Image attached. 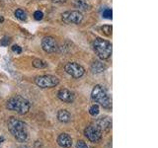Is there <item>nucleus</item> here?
<instances>
[{"label": "nucleus", "instance_id": "9", "mask_svg": "<svg viewBox=\"0 0 158 148\" xmlns=\"http://www.w3.org/2000/svg\"><path fill=\"white\" fill-rule=\"evenodd\" d=\"M42 47L46 52L52 53L56 52L58 49V44L57 42L56 41V39L52 37H44L42 39Z\"/></svg>", "mask_w": 158, "mask_h": 148}, {"label": "nucleus", "instance_id": "20", "mask_svg": "<svg viewBox=\"0 0 158 148\" xmlns=\"http://www.w3.org/2000/svg\"><path fill=\"white\" fill-rule=\"evenodd\" d=\"M10 42H11V39H10L9 37H4L1 41H0V44H1V46L6 47L10 43Z\"/></svg>", "mask_w": 158, "mask_h": 148}, {"label": "nucleus", "instance_id": "19", "mask_svg": "<svg viewBox=\"0 0 158 148\" xmlns=\"http://www.w3.org/2000/svg\"><path fill=\"white\" fill-rule=\"evenodd\" d=\"M99 111H100V110H99V107L97 105H93V106L90 107V109H89V113H90L91 116L95 117L99 113Z\"/></svg>", "mask_w": 158, "mask_h": 148}, {"label": "nucleus", "instance_id": "8", "mask_svg": "<svg viewBox=\"0 0 158 148\" xmlns=\"http://www.w3.org/2000/svg\"><path fill=\"white\" fill-rule=\"evenodd\" d=\"M64 69H65L66 73H68L69 75H71L74 78H80L85 73L84 67L76 62H68Z\"/></svg>", "mask_w": 158, "mask_h": 148}, {"label": "nucleus", "instance_id": "10", "mask_svg": "<svg viewBox=\"0 0 158 148\" xmlns=\"http://www.w3.org/2000/svg\"><path fill=\"white\" fill-rule=\"evenodd\" d=\"M57 97L60 101L64 103H72L74 101V95L71 91L67 89H60L57 93Z\"/></svg>", "mask_w": 158, "mask_h": 148}, {"label": "nucleus", "instance_id": "23", "mask_svg": "<svg viewBox=\"0 0 158 148\" xmlns=\"http://www.w3.org/2000/svg\"><path fill=\"white\" fill-rule=\"evenodd\" d=\"M76 147L77 148H88L87 144L83 140H79L77 141V144H76Z\"/></svg>", "mask_w": 158, "mask_h": 148}, {"label": "nucleus", "instance_id": "4", "mask_svg": "<svg viewBox=\"0 0 158 148\" xmlns=\"http://www.w3.org/2000/svg\"><path fill=\"white\" fill-rule=\"evenodd\" d=\"M92 99L96 103L100 104V105L104 108H111L112 104H111V100L109 98L106 89L104 88L101 85H96L93 88L92 90Z\"/></svg>", "mask_w": 158, "mask_h": 148}, {"label": "nucleus", "instance_id": "1", "mask_svg": "<svg viewBox=\"0 0 158 148\" xmlns=\"http://www.w3.org/2000/svg\"><path fill=\"white\" fill-rule=\"evenodd\" d=\"M8 128L13 136L16 138L19 142H24L28 138V130L26 123L18 118L11 117L8 120Z\"/></svg>", "mask_w": 158, "mask_h": 148}, {"label": "nucleus", "instance_id": "21", "mask_svg": "<svg viewBox=\"0 0 158 148\" xmlns=\"http://www.w3.org/2000/svg\"><path fill=\"white\" fill-rule=\"evenodd\" d=\"M103 17L107 19H112V10L111 9H106L103 12Z\"/></svg>", "mask_w": 158, "mask_h": 148}, {"label": "nucleus", "instance_id": "6", "mask_svg": "<svg viewBox=\"0 0 158 148\" xmlns=\"http://www.w3.org/2000/svg\"><path fill=\"white\" fill-rule=\"evenodd\" d=\"M61 19L66 24H80L83 20V15L79 10L75 11H66L61 14Z\"/></svg>", "mask_w": 158, "mask_h": 148}, {"label": "nucleus", "instance_id": "12", "mask_svg": "<svg viewBox=\"0 0 158 148\" xmlns=\"http://www.w3.org/2000/svg\"><path fill=\"white\" fill-rule=\"evenodd\" d=\"M57 143L58 145H60L62 147L69 148L72 145V139L66 133H61L60 135L57 137Z\"/></svg>", "mask_w": 158, "mask_h": 148}, {"label": "nucleus", "instance_id": "15", "mask_svg": "<svg viewBox=\"0 0 158 148\" xmlns=\"http://www.w3.org/2000/svg\"><path fill=\"white\" fill-rule=\"evenodd\" d=\"M74 6L79 10H88L90 8V5H89L85 0H75V1H74Z\"/></svg>", "mask_w": 158, "mask_h": 148}, {"label": "nucleus", "instance_id": "16", "mask_svg": "<svg viewBox=\"0 0 158 148\" xmlns=\"http://www.w3.org/2000/svg\"><path fill=\"white\" fill-rule=\"evenodd\" d=\"M33 66L38 68V69H42V68L48 67V63L46 61L42 60V59H34V60H33Z\"/></svg>", "mask_w": 158, "mask_h": 148}, {"label": "nucleus", "instance_id": "11", "mask_svg": "<svg viewBox=\"0 0 158 148\" xmlns=\"http://www.w3.org/2000/svg\"><path fill=\"white\" fill-rule=\"evenodd\" d=\"M95 125L100 128V130L103 131H108L112 126V121L110 120V117H100L96 121Z\"/></svg>", "mask_w": 158, "mask_h": 148}, {"label": "nucleus", "instance_id": "2", "mask_svg": "<svg viewBox=\"0 0 158 148\" xmlns=\"http://www.w3.org/2000/svg\"><path fill=\"white\" fill-rule=\"evenodd\" d=\"M6 108L9 111L16 112L19 115H25L27 113L31 108L30 102L21 96H16L9 99L6 103Z\"/></svg>", "mask_w": 158, "mask_h": 148}, {"label": "nucleus", "instance_id": "14", "mask_svg": "<svg viewBox=\"0 0 158 148\" xmlns=\"http://www.w3.org/2000/svg\"><path fill=\"white\" fill-rule=\"evenodd\" d=\"M57 118L59 121L65 123L70 121L71 116H70V113H69V112H67L66 110H60L57 113Z\"/></svg>", "mask_w": 158, "mask_h": 148}, {"label": "nucleus", "instance_id": "22", "mask_svg": "<svg viewBox=\"0 0 158 148\" xmlns=\"http://www.w3.org/2000/svg\"><path fill=\"white\" fill-rule=\"evenodd\" d=\"M43 17H44V14H43V12H41V11H36V12L34 13V18L36 19V20H38V21H40V20H42Z\"/></svg>", "mask_w": 158, "mask_h": 148}, {"label": "nucleus", "instance_id": "26", "mask_svg": "<svg viewBox=\"0 0 158 148\" xmlns=\"http://www.w3.org/2000/svg\"><path fill=\"white\" fill-rule=\"evenodd\" d=\"M3 22H4V18L0 15V23H3Z\"/></svg>", "mask_w": 158, "mask_h": 148}, {"label": "nucleus", "instance_id": "7", "mask_svg": "<svg viewBox=\"0 0 158 148\" xmlns=\"http://www.w3.org/2000/svg\"><path fill=\"white\" fill-rule=\"evenodd\" d=\"M102 131L100 130L96 125H88L85 130H84V134L91 142H98L101 140L102 138Z\"/></svg>", "mask_w": 158, "mask_h": 148}, {"label": "nucleus", "instance_id": "3", "mask_svg": "<svg viewBox=\"0 0 158 148\" xmlns=\"http://www.w3.org/2000/svg\"><path fill=\"white\" fill-rule=\"evenodd\" d=\"M93 48L101 59H108L112 54V43L101 38H96L94 39Z\"/></svg>", "mask_w": 158, "mask_h": 148}, {"label": "nucleus", "instance_id": "17", "mask_svg": "<svg viewBox=\"0 0 158 148\" xmlns=\"http://www.w3.org/2000/svg\"><path fill=\"white\" fill-rule=\"evenodd\" d=\"M15 16L19 20H22V21H25V20L27 19V14L22 9H17L16 11H15Z\"/></svg>", "mask_w": 158, "mask_h": 148}, {"label": "nucleus", "instance_id": "24", "mask_svg": "<svg viewBox=\"0 0 158 148\" xmlns=\"http://www.w3.org/2000/svg\"><path fill=\"white\" fill-rule=\"evenodd\" d=\"M12 51L14 52H16V53H21L22 52V48L20 47L19 46H17V44H15V46L12 47Z\"/></svg>", "mask_w": 158, "mask_h": 148}, {"label": "nucleus", "instance_id": "5", "mask_svg": "<svg viewBox=\"0 0 158 148\" xmlns=\"http://www.w3.org/2000/svg\"><path fill=\"white\" fill-rule=\"evenodd\" d=\"M35 83L40 88H52L58 85L59 79L52 75H43L37 77L36 80H35Z\"/></svg>", "mask_w": 158, "mask_h": 148}, {"label": "nucleus", "instance_id": "13", "mask_svg": "<svg viewBox=\"0 0 158 148\" xmlns=\"http://www.w3.org/2000/svg\"><path fill=\"white\" fill-rule=\"evenodd\" d=\"M105 69H106V65L99 60L93 61V63L91 64V70L93 73H102Z\"/></svg>", "mask_w": 158, "mask_h": 148}, {"label": "nucleus", "instance_id": "18", "mask_svg": "<svg viewBox=\"0 0 158 148\" xmlns=\"http://www.w3.org/2000/svg\"><path fill=\"white\" fill-rule=\"evenodd\" d=\"M101 30H102V32L106 35V36H112V26L111 25H105V26H103L101 27Z\"/></svg>", "mask_w": 158, "mask_h": 148}, {"label": "nucleus", "instance_id": "25", "mask_svg": "<svg viewBox=\"0 0 158 148\" xmlns=\"http://www.w3.org/2000/svg\"><path fill=\"white\" fill-rule=\"evenodd\" d=\"M52 1L56 3H63V2H65L66 0H52Z\"/></svg>", "mask_w": 158, "mask_h": 148}]
</instances>
